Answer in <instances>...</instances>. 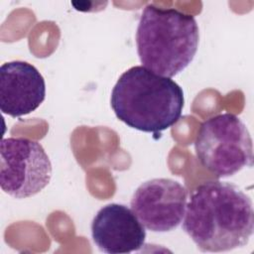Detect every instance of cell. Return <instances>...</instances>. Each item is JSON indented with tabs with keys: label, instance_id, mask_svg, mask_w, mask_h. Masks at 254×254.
I'll return each instance as SVG.
<instances>
[{
	"label": "cell",
	"instance_id": "cell-7",
	"mask_svg": "<svg viewBox=\"0 0 254 254\" xmlns=\"http://www.w3.org/2000/svg\"><path fill=\"white\" fill-rule=\"evenodd\" d=\"M91 236L100 251L126 254L144 246L146 230L132 209L124 204L109 203L93 217Z\"/></svg>",
	"mask_w": 254,
	"mask_h": 254
},
{
	"label": "cell",
	"instance_id": "cell-3",
	"mask_svg": "<svg viewBox=\"0 0 254 254\" xmlns=\"http://www.w3.org/2000/svg\"><path fill=\"white\" fill-rule=\"evenodd\" d=\"M199 42L194 17L173 8L148 4L136 31V46L143 66L173 77L193 60Z\"/></svg>",
	"mask_w": 254,
	"mask_h": 254
},
{
	"label": "cell",
	"instance_id": "cell-4",
	"mask_svg": "<svg viewBox=\"0 0 254 254\" xmlns=\"http://www.w3.org/2000/svg\"><path fill=\"white\" fill-rule=\"evenodd\" d=\"M194 151L201 166L216 178L235 175L253 165V142L250 132L239 117L221 113L201 123Z\"/></svg>",
	"mask_w": 254,
	"mask_h": 254
},
{
	"label": "cell",
	"instance_id": "cell-2",
	"mask_svg": "<svg viewBox=\"0 0 254 254\" xmlns=\"http://www.w3.org/2000/svg\"><path fill=\"white\" fill-rule=\"evenodd\" d=\"M116 117L127 126L147 133H159L176 124L185 105L182 87L143 65L125 70L110 97Z\"/></svg>",
	"mask_w": 254,
	"mask_h": 254
},
{
	"label": "cell",
	"instance_id": "cell-8",
	"mask_svg": "<svg viewBox=\"0 0 254 254\" xmlns=\"http://www.w3.org/2000/svg\"><path fill=\"white\" fill-rule=\"evenodd\" d=\"M46 98V82L39 69L23 61L0 67V109L3 114L21 117L35 111Z\"/></svg>",
	"mask_w": 254,
	"mask_h": 254
},
{
	"label": "cell",
	"instance_id": "cell-6",
	"mask_svg": "<svg viewBox=\"0 0 254 254\" xmlns=\"http://www.w3.org/2000/svg\"><path fill=\"white\" fill-rule=\"evenodd\" d=\"M188 191L179 182L157 178L141 184L131 198V209L153 232L177 228L185 216Z\"/></svg>",
	"mask_w": 254,
	"mask_h": 254
},
{
	"label": "cell",
	"instance_id": "cell-1",
	"mask_svg": "<svg viewBox=\"0 0 254 254\" xmlns=\"http://www.w3.org/2000/svg\"><path fill=\"white\" fill-rule=\"evenodd\" d=\"M183 229L201 252L243 247L254 231L252 200L233 184L204 182L187 204Z\"/></svg>",
	"mask_w": 254,
	"mask_h": 254
},
{
	"label": "cell",
	"instance_id": "cell-5",
	"mask_svg": "<svg viewBox=\"0 0 254 254\" xmlns=\"http://www.w3.org/2000/svg\"><path fill=\"white\" fill-rule=\"evenodd\" d=\"M0 156V187L7 194L27 198L49 185L52 163L39 142L24 137L4 138Z\"/></svg>",
	"mask_w": 254,
	"mask_h": 254
}]
</instances>
